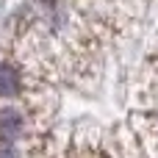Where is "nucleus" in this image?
<instances>
[{"label": "nucleus", "instance_id": "3", "mask_svg": "<svg viewBox=\"0 0 158 158\" xmlns=\"http://www.w3.org/2000/svg\"><path fill=\"white\" fill-rule=\"evenodd\" d=\"M0 158H19V156H17L11 147H0Z\"/></svg>", "mask_w": 158, "mask_h": 158}, {"label": "nucleus", "instance_id": "1", "mask_svg": "<svg viewBox=\"0 0 158 158\" xmlns=\"http://www.w3.org/2000/svg\"><path fill=\"white\" fill-rule=\"evenodd\" d=\"M22 133V117L17 111L3 108L0 111V142H14Z\"/></svg>", "mask_w": 158, "mask_h": 158}, {"label": "nucleus", "instance_id": "2", "mask_svg": "<svg viewBox=\"0 0 158 158\" xmlns=\"http://www.w3.org/2000/svg\"><path fill=\"white\" fill-rule=\"evenodd\" d=\"M22 89L19 72L8 64H0V97H17Z\"/></svg>", "mask_w": 158, "mask_h": 158}]
</instances>
